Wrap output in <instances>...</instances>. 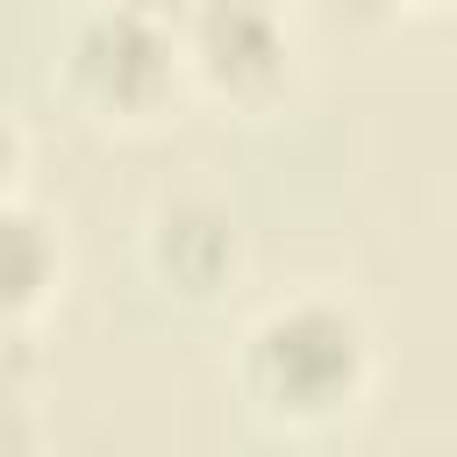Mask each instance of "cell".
I'll return each instance as SVG.
<instances>
[{
    "instance_id": "cell-8",
    "label": "cell",
    "mask_w": 457,
    "mask_h": 457,
    "mask_svg": "<svg viewBox=\"0 0 457 457\" xmlns=\"http://www.w3.org/2000/svg\"><path fill=\"white\" fill-rule=\"evenodd\" d=\"M357 21H393V14H457V0H336Z\"/></svg>"
},
{
    "instance_id": "cell-3",
    "label": "cell",
    "mask_w": 457,
    "mask_h": 457,
    "mask_svg": "<svg viewBox=\"0 0 457 457\" xmlns=\"http://www.w3.org/2000/svg\"><path fill=\"white\" fill-rule=\"evenodd\" d=\"M179 50L193 100L221 114H278L300 86V29L286 0H179Z\"/></svg>"
},
{
    "instance_id": "cell-6",
    "label": "cell",
    "mask_w": 457,
    "mask_h": 457,
    "mask_svg": "<svg viewBox=\"0 0 457 457\" xmlns=\"http://www.w3.org/2000/svg\"><path fill=\"white\" fill-rule=\"evenodd\" d=\"M36 443H43L36 400H29V386H21V378H7V371H0V457H7V450H36Z\"/></svg>"
},
{
    "instance_id": "cell-5",
    "label": "cell",
    "mask_w": 457,
    "mask_h": 457,
    "mask_svg": "<svg viewBox=\"0 0 457 457\" xmlns=\"http://www.w3.org/2000/svg\"><path fill=\"white\" fill-rule=\"evenodd\" d=\"M64 293V236L21 193L0 200V336H36Z\"/></svg>"
},
{
    "instance_id": "cell-2",
    "label": "cell",
    "mask_w": 457,
    "mask_h": 457,
    "mask_svg": "<svg viewBox=\"0 0 457 457\" xmlns=\"http://www.w3.org/2000/svg\"><path fill=\"white\" fill-rule=\"evenodd\" d=\"M57 93L79 121L107 136H143L171 121L186 86L179 50V0H93L57 50Z\"/></svg>"
},
{
    "instance_id": "cell-4",
    "label": "cell",
    "mask_w": 457,
    "mask_h": 457,
    "mask_svg": "<svg viewBox=\"0 0 457 457\" xmlns=\"http://www.w3.org/2000/svg\"><path fill=\"white\" fill-rule=\"evenodd\" d=\"M143 271L186 307H214L243 278V221L207 193H164L143 214Z\"/></svg>"
},
{
    "instance_id": "cell-7",
    "label": "cell",
    "mask_w": 457,
    "mask_h": 457,
    "mask_svg": "<svg viewBox=\"0 0 457 457\" xmlns=\"http://www.w3.org/2000/svg\"><path fill=\"white\" fill-rule=\"evenodd\" d=\"M21 171H29V136H21V121L0 107V200L21 193Z\"/></svg>"
},
{
    "instance_id": "cell-1",
    "label": "cell",
    "mask_w": 457,
    "mask_h": 457,
    "mask_svg": "<svg viewBox=\"0 0 457 457\" xmlns=\"http://www.w3.org/2000/svg\"><path fill=\"white\" fill-rule=\"evenodd\" d=\"M236 393L264 428L328 436L378 393V336L343 293H293L250 314L236 343Z\"/></svg>"
}]
</instances>
